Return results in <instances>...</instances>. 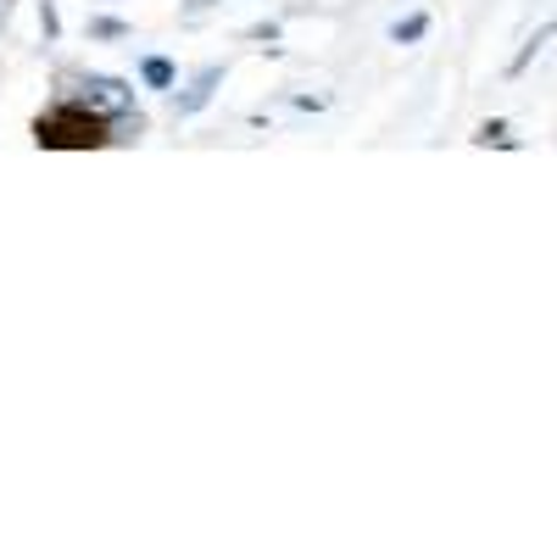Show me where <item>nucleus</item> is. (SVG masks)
I'll list each match as a JSON object with an SVG mask.
<instances>
[{"instance_id":"nucleus-1","label":"nucleus","mask_w":557,"mask_h":557,"mask_svg":"<svg viewBox=\"0 0 557 557\" xmlns=\"http://www.w3.org/2000/svg\"><path fill=\"white\" fill-rule=\"evenodd\" d=\"M112 123L107 117H96L84 101H67V107H51L39 123H34V139L45 151H84V146H107V134Z\"/></svg>"},{"instance_id":"nucleus-2","label":"nucleus","mask_w":557,"mask_h":557,"mask_svg":"<svg viewBox=\"0 0 557 557\" xmlns=\"http://www.w3.org/2000/svg\"><path fill=\"white\" fill-rule=\"evenodd\" d=\"M78 101L96 112V117H107V123H128L134 117V89L123 78H84Z\"/></svg>"},{"instance_id":"nucleus-3","label":"nucleus","mask_w":557,"mask_h":557,"mask_svg":"<svg viewBox=\"0 0 557 557\" xmlns=\"http://www.w3.org/2000/svg\"><path fill=\"white\" fill-rule=\"evenodd\" d=\"M218 78H223V67H201V78L190 84V96L178 101V112H201V107L212 101V89H218Z\"/></svg>"},{"instance_id":"nucleus-4","label":"nucleus","mask_w":557,"mask_h":557,"mask_svg":"<svg viewBox=\"0 0 557 557\" xmlns=\"http://www.w3.org/2000/svg\"><path fill=\"white\" fill-rule=\"evenodd\" d=\"M139 73H146L151 89H173V62H162V57H146V67H139Z\"/></svg>"},{"instance_id":"nucleus-5","label":"nucleus","mask_w":557,"mask_h":557,"mask_svg":"<svg viewBox=\"0 0 557 557\" xmlns=\"http://www.w3.org/2000/svg\"><path fill=\"white\" fill-rule=\"evenodd\" d=\"M424 34H430V17H424V12H418V17H407V23H396V28H391V39H396V45H412V39H424Z\"/></svg>"},{"instance_id":"nucleus-6","label":"nucleus","mask_w":557,"mask_h":557,"mask_svg":"<svg viewBox=\"0 0 557 557\" xmlns=\"http://www.w3.org/2000/svg\"><path fill=\"white\" fill-rule=\"evenodd\" d=\"M552 34H557V23H546V28H541V34H535V39H530V45H524V51H519V57H513V67H507V73H524V67H530V57H535V51H541V45H546V39H552Z\"/></svg>"},{"instance_id":"nucleus-7","label":"nucleus","mask_w":557,"mask_h":557,"mask_svg":"<svg viewBox=\"0 0 557 557\" xmlns=\"http://www.w3.org/2000/svg\"><path fill=\"white\" fill-rule=\"evenodd\" d=\"M480 146H513V134H507V123H485L480 128Z\"/></svg>"}]
</instances>
